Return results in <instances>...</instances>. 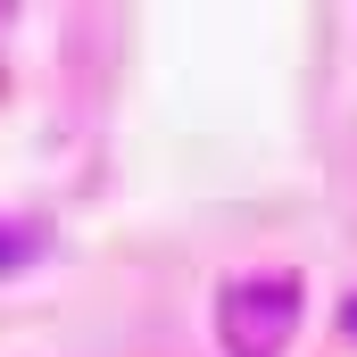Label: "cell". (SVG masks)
Masks as SVG:
<instances>
[{
	"label": "cell",
	"mask_w": 357,
	"mask_h": 357,
	"mask_svg": "<svg viewBox=\"0 0 357 357\" xmlns=\"http://www.w3.org/2000/svg\"><path fill=\"white\" fill-rule=\"evenodd\" d=\"M291 316H299V291H291V282H274V274H266V307H258V316L225 299V333H233V349H241V357H266L274 341H282V324H291Z\"/></svg>",
	"instance_id": "cell-1"
},
{
	"label": "cell",
	"mask_w": 357,
	"mask_h": 357,
	"mask_svg": "<svg viewBox=\"0 0 357 357\" xmlns=\"http://www.w3.org/2000/svg\"><path fill=\"white\" fill-rule=\"evenodd\" d=\"M349 333H357V307H349Z\"/></svg>",
	"instance_id": "cell-2"
}]
</instances>
